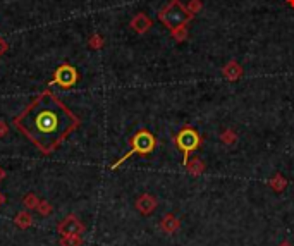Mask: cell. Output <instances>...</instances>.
<instances>
[{
    "mask_svg": "<svg viewBox=\"0 0 294 246\" xmlns=\"http://www.w3.org/2000/svg\"><path fill=\"white\" fill-rule=\"evenodd\" d=\"M43 155H52L81 126V119L50 90L42 91L12 121Z\"/></svg>",
    "mask_w": 294,
    "mask_h": 246,
    "instance_id": "1",
    "label": "cell"
},
{
    "mask_svg": "<svg viewBox=\"0 0 294 246\" xmlns=\"http://www.w3.org/2000/svg\"><path fill=\"white\" fill-rule=\"evenodd\" d=\"M194 16L188 11V6H184L181 0H170L159 11V19L165 28L174 29L179 26H188V23Z\"/></svg>",
    "mask_w": 294,
    "mask_h": 246,
    "instance_id": "2",
    "label": "cell"
},
{
    "mask_svg": "<svg viewBox=\"0 0 294 246\" xmlns=\"http://www.w3.org/2000/svg\"><path fill=\"white\" fill-rule=\"evenodd\" d=\"M129 143H131V150L110 165L112 171L119 169V167L124 164V162L129 159V157H133V155H150L151 152L156 148V143H159V141H156V138L151 135L148 129H141V131L136 133L133 138H131Z\"/></svg>",
    "mask_w": 294,
    "mask_h": 246,
    "instance_id": "3",
    "label": "cell"
},
{
    "mask_svg": "<svg viewBox=\"0 0 294 246\" xmlns=\"http://www.w3.org/2000/svg\"><path fill=\"white\" fill-rule=\"evenodd\" d=\"M175 141V146L183 152L184 155V162L183 164H186V162L189 160V155L193 154V152H196L202 146L203 143V138L198 135V131L193 129L191 126H184L183 129H181L178 135H175L174 138Z\"/></svg>",
    "mask_w": 294,
    "mask_h": 246,
    "instance_id": "4",
    "label": "cell"
},
{
    "mask_svg": "<svg viewBox=\"0 0 294 246\" xmlns=\"http://www.w3.org/2000/svg\"><path fill=\"white\" fill-rule=\"evenodd\" d=\"M77 80H80V74H77L76 67L69 66V64H62V66H58L55 69V72H53V80L52 83L61 88H71L74 86Z\"/></svg>",
    "mask_w": 294,
    "mask_h": 246,
    "instance_id": "5",
    "label": "cell"
},
{
    "mask_svg": "<svg viewBox=\"0 0 294 246\" xmlns=\"http://www.w3.org/2000/svg\"><path fill=\"white\" fill-rule=\"evenodd\" d=\"M85 224L81 222L76 214L66 215L61 222L57 224V234L61 236H71V234H83L85 233Z\"/></svg>",
    "mask_w": 294,
    "mask_h": 246,
    "instance_id": "6",
    "label": "cell"
},
{
    "mask_svg": "<svg viewBox=\"0 0 294 246\" xmlns=\"http://www.w3.org/2000/svg\"><path fill=\"white\" fill-rule=\"evenodd\" d=\"M156 205H159V200H156L155 196L150 195V193L140 195L134 201L136 210H138L141 215H151L156 210Z\"/></svg>",
    "mask_w": 294,
    "mask_h": 246,
    "instance_id": "7",
    "label": "cell"
},
{
    "mask_svg": "<svg viewBox=\"0 0 294 246\" xmlns=\"http://www.w3.org/2000/svg\"><path fill=\"white\" fill-rule=\"evenodd\" d=\"M129 26L133 28V31H136L138 34H145V33L150 31L151 26H153V21H151L145 12H138L133 19H131Z\"/></svg>",
    "mask_w": 294,
    "mask_h": 246,
    "instance_id": "8",
    "label": "cell"
},
{
    "mask_svg": "<svg viewBox=\"0 0 294 246\" xmlns=\"http://www.w3.org/2000/svg\"><path fill=\"white\" fill-rule=\"evenodd\" d=\"M181 228V220L174 214H165L160 220V229L165 234H175Z\"/></svg>",
    "mask_w": 294,
    "mask_h": 246,
    "instance_id": "9",
    "label": "cell"
},
{
    "mask_svg": "<svg viewBox=\"0 0 294 246\" xmlns=\"http://www.w3.org/2000/svg\"><path fill=\"white\" fill-rule=\"evenodd\" d=\"M222 74H224V78L227 81H238L239 78L243 76V67H241V64H238L236 61H231V62H227L224 66V69H222Z\"/></svg>",
    "mask_w": 294,
    "mask_h": 246,
    "instance_id": "10",
    "label": "cell"
},
{
    "mask_svg": "<svg viewBox=\"0 0 294 246\" xmlns=\"http://www.w3.org/2000/svg\"><path fill=\"white\" fill-rule=\"evenodd\" d=\"M14 224H16V228L17 229H21V231H26L29 229L33 225V215L29 210H21V212H17L16 214V217H14Z\"/></svg>",
    "mask_w": 294,
    "mask_h": 246,
    "instance_id": "11",
    "label": "cell"
},
{
    "mask_svg": "<svg viewBox=\"0 0 294 246\" xmlns=\"http://www.w3.org/2000/svg\"><path fill=\"white\" fill-rule=\"evenodd\" d=\"M184 167H186V171H188L191 176H194V178H196V176H202L203 172H205V169H207L205 162L202 159H198V157H193V159H189L184 164Z\"/></svg>",
    "mask_w": 294,
    "mask_h": 246,
    "instance_id": "12",
    "label": "cell"
},
{
    "mask_svg": "<svg viewBox=\"0 0 294 246\" xmlns=\"http://www.w3.org/2000/svg\"><path fill=\"white\" fill-rule=\"evenodd\" d=\"M268 186H270L273 191H277V193H282V191L287 188V179L281 174H276L270 181H268Z\"/></svg>",
    "mask_w": 294,
    "mask_h": 246,
    "instance_id": "13",
    "label": "cell"
},
{
    "mask_svg": "<svg viewBox=\"0 0 294 246\" xmlns=\"http://www.w3.org/2000/svg\"><path fill=\"white\" fill-rule=\"evenodd\" d=\"M58 244H61V246H83V234L61 236Z\"/></svg>",
    "mask_w": 294,
    "mask_h": 246,
    "instance_id": "14",
    "label": "cell"
},
{
    "mask_svg": "<svg viewBox=\"0 0 294 246\" xmlns=\"http://www.w3.org/2000/svg\"><path fill=\"white\" fill-rule=\"evenodd\" d=\"M23 205L26 206V210H36V206L40 205V198H38L36 193H26L23 196Z\"/></svg>",
    "mask_w": 294,
    "mask_h": 246,
    "instance_id": "15",
    "label": "cell"
},
{
    "mask_svg": "<svg viewBox=\"0 0 294 246\" xmlns=\"http://www.w3.org/2000/svg\"><path fill=\"white\" fill-rule=\"evenodd\" d=\"M170 36H172L178 43L186 42L188 40V26H179V28L170 29Z\"/></svg>",
    "mask_w": 294,
    "mask_h": 246,
    "instance_id": "16",
    "label": "cell"
},
{
    "mask_svg": "<svg viewBox=\"0 0 294 246\" xmlns=\"http://www.w3.org/2000/svg\"><path fill=\"white\" fill-rule=\"evenodd\" d=\"M88 45H90L91 50H100V48H104V45H105L104 36H102V34H98V33L91 34L90 40H88Z\"/></svg>",
    "mask_w": 294,
    "mask_h": 246,
    "instance_id": "17",
    "label": "cell"
},
{
    "mask_svg": "<svg viewBox=\"0 0 294 246\" xmlns=\"http://www.w3.org/2000/svg\"><path fill=\"white\" fill-rule=\"evenodd\" d=\"M36 212L42 215V217H48L52 212H53V206L50 201H47V200H40V205L36 206Z\"/></svg>",
    "mask_w": 294,
    "mask_h": 246,
    "instance_id": "18",
    "label": "cell"
},
{
    "mask_svg": "<svg viewBox=\"0 0 294 246\" xmlns=\"http://www.w3.org/2000/svg\"><path fill=\"white\" fill-rule=\"evenodd\" d=\"M220 140H222V143L225 145H234L238 141V135L232 129H225L222 135H220Z\"/></svg>",
    "mask_w": 294,
    "mask_h": 246,
    "instance_id": "19",
    "label": "cell"
},
{
    "mask_svg": "<svg viewBox=\"0 0 294 246\" xmlns=\"http://www.w3.org/2000/svg\"><path fill=\"white\" fill-rule=\"evenodd\" d=\"M202 9H203V2H202V0H191V2L188 4V11L193 14V16H194V14H198L200 11H202Z\"/></svg>",
    "mask_w": 294,
    "mask_h": 246,
    "instance_id": "20",
    "label": "cell"
},
{
    "mask_svg": "<svg viewBox=\"0 0 294 246\" xmlns=\"http://www.w3.org/2000/svg\"><path fill=\"white\" fill-rule=\"evenodd\" d=\"M9 135V124L0 119V138H6Z\"/></svg>",
    "mask_w": 294,
    "mask_h": 246,
    "instance_id": "21",
    "label": "cell"
},
{
    "mask_svg": "<svg viewBox=\"0 0 294 246\" xmlns=\"http://www.w3.org/2000/svg\"><path fill=\"white\" fill-rule=\"evenodd\" d=\"M7 50H9V43L6 42V38L0 36V57H2Z\"/></svg>",
    "mask_w": 294,
    "mask_h": 246,
    "instance_id": "22",
    "label": "cell"
},
{
    "mask_svg": "<svg viewBox=\"0 0 294 246\" xmlns=\"http://www.w3.org/2000/svg\"><path fill=\"white\" fill-rule=\"evenodd\" d=\"M6 176H7L6 169H4V167H0V183H2V181L6 179Z\"/></svg>",
    "mask_w": 294,
    "mask_h": 246,
    "instance_id": "23",
    "label": "cell"
},
{
    "mask_svg": "<svg viewBox=\"0 0 294 246\" xmlns=\"http://www.w3.org/2000/svg\"><path fill=\"white\" fill-rule=\"evenodd\" d=\"M4 203H6V196H4V193H0V206H2Z\"/></svg>",
    "mask_w": 294,
    "mask_h": 246,
    "instance_id": "24",
    "label": "cell"
},
{
    "mask_svg": "<svg viewBox=\"0 0 294 246\" xmlns=\"http://www.w3.org/2000/svg\"><path fill=\"white\" fill-rule=\"evenodd\" d=\"M279 246H292L291 243H289V241H282V243L281 244H279Z\"/></svg>",
    "mask_w": 294,
    "mask_h": 246,
    "instance_id": "25",
    "label": "cell"
},
{
    "mask_svg": "<svg viewBox=\"0 0 294 246\" xmlns=\"http://www.w3.org/2000/svg\"><path fill=\"white\" fill-rule=\"evenodd\" d=\"M286 2L289 4V6H291V7H294V0H286Z\"/></svg>",
    "mask_w": 294,
    "mask_h": 246,
    "instance_id": "26",
    "label": "cell"
}]
</instances>
